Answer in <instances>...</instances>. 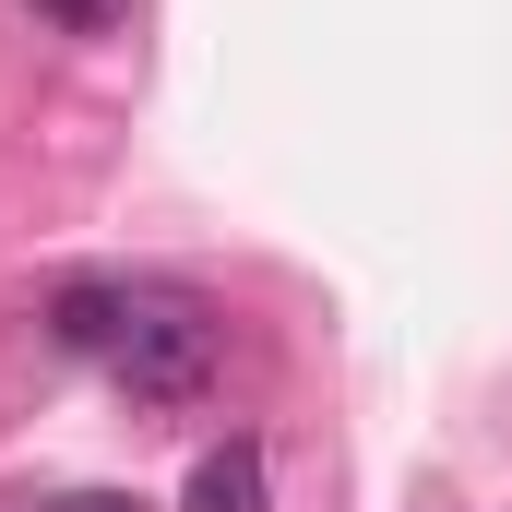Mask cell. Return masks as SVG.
Returning <instances> with one entry per match:
<instances>
[{
    "label": "cell",
    "instance_id": "obj_1",
    "mask_svg": "<svg viewBox=\"0 0 512 512\" xmlns=\"http://www.w3.org/2000/svg\"><path fill=\"white\" fill-rule=\"evenodd\" d=\"M108 382L131 405H203L215 393V322L191 310V298H167V286H131V322L120 346H108Z\"/></svg>",
    "mask_w": 512,
    "mask_h": 512
},
{
    "label": "cell",
    "instance_id": "obj_3",
    "mask_svg": "<svg viewBox=\"0 0 512 512\" xmlns=\"http://www.w3.org/2000/svg\"><path fill=\"white\" fill-rule=\"evenodd\" d=\"M179 512H262V441H215L191 465V501Z\"/></svg>",
    "mask_w": 512,
    "mask_h": 512
},
{
    "label": "cell",
    "instance_id": "obj_5",
    "mask_svg": "<svg viewBox=\"0 0 512 512\" xmlns=\"http://www.w3.org/2000/svg\"><path fill=\"white\" fill-rule=\"evenodd\" d=\"M36 512H155V501H131V489H60V501H36Z\"/></svg>",
    "mask_w": 512,
    "mask_h": 512
},
{
    "label": "cell",
    "instance_id": "obj_2",
    "mask_svg": "<svg viewBox=\"0 0 512 512\" xmlns=\"http://www.w3.org/2000/svg\"><path fill=\"white\" fill-rule=\"evenodd\" d=\"M120 322H131V286H96V274L48 298V334H60L72 358H108V346H120Z\"/></svg>",
    "mask_w": 512,
    "mask_h": 512
},
{
    "label": "cell",
    "instance_id": "obj_4",
    "mask_svg": "<svg viewBox=\"0 0 512 512\" xmlns=\"http://www.w3.org/2000/svg\"><path fill=\"white\" fill-rule=\"evenodd\" d=\"M36 12H48L60 36H108V24H120V0H36Z\"/></svg>",
    "mask_w": 512,
    "mask_h": 512
}]
</instances>
